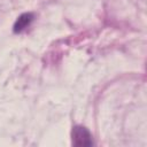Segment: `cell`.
I'll list each match as a JSON object with an SVG mask.
<instances>
[{"instance_id":"cell-2","label":"cell","mask_w":147,"mask_h":147,"mask_svg":"<svg viewBox=\"0 0 147 147\" xmlns=\"http://www.w3.org/2000/svg\"><path fill=\"white\" fill-rule=\"evenodd\" d=\"M33 21V14L32 13H24L22 15H20L14 24V32L15 33H20L22 32L23 30H25L30 24L31 22Z\"/></svg>"},{"instance_id":"cell-1","label":"cell","mask_w":147,"mask_h":147,"mask_svg":"<svg viewBox=\"0 0 147 147\" xmlns=\"http://www.w3.org/2000/svg\"><path fill=\"white\" fill-rule=\"evenodd\" d=\"M72 145L77 147H90L93 145L91 132L82 125H75L71 131Z\"/></svg>"}]
</instances>
